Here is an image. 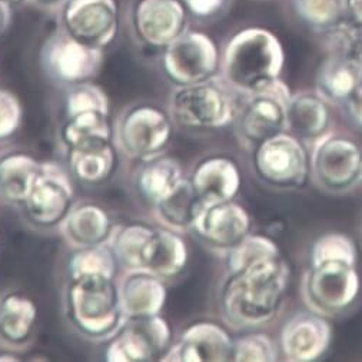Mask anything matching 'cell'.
Instances as JSON below:
<instances>
[{
  "instance_id": "obj_41",
  "label": "cell",
  "mask_w": 362,
  "mask_h": 362,
  "mask_svg": "<svg viewBox=\"0 0 362 362\" xmlns=\"http://www.w3.org/2000/svg\"><path fill=\"white\" fill-rule=\"evenodd\" d=\"M342 106L351 122L362 128V85L348 100L342 103Z\"/></svg>"
},
{
  "instance_id": "obj_32",
  "label": "cell",
  "mask_w": 362,
  "mask_h": 362,
  "mask_svg": "<svg viewBox=\"0 0 362 362\" xmlns=\"http://www.w3.org/2000/svg\"><path fill=\"white\" fill-rule=\"evenodd\" d=\"M117 268H120L119 262L107 243L74 250L66 265L68 278L90 275L117 278Z\"/></svg>"
},
{
  "instance_id": "obj_43",
  "label": "cell",
  "mask_w": 362,
  "mask_h": 362,
  "mask_svg": "<svg viewBox=\"0 0 362 362\" xmlns=\"http://www.w3.org/2000/svg\"><path fill=\"white\" fill-rule=\"evenodd\" d=\"M346 16L362 23V0H345Z\"/></svg>"
},
{
  "instance_id": "obj_22",
  "label": "cell",
  "mask_w": 362,
  "mask_h": 362,
  "mask_svg": "<svg viewBox=\"0 0 362 362\" xmlns=\"http://www.w3.org/2000/svg\"><path fill=\"white\" fill-rule=\"evenodd\" d=\"M189 179L205 205L233 201L243 185L238 163L223 155L199 160L194 166Z\"/></svg>"
},
{
  "instance_id": "obj_46",
  "label": "cell",
  "mask_w": 362,
  "mask_h": 362,
  "mask_svg": "<svg viewBox=\"0 0 362 362\" xmlns=\"http://www.w3.org/2000/svg\"><path fill=\"white\" fill-rule=\"evenodd\" d=\"M361 184H362V175H361Z\"/></svg>"
},
{
  "instance_id": "obj_37",
  "label": "cell",
  "mask_w": 362,
  "mask_h": 362,
  "mask_svg": "<svg viewBox=\"0 0 362 362\" xmlns=\"http://www.w3.org/2000/svg\"><path fill=\"white\" fill-rule=\"evenodd\" d=\"M279 358L275 342L265 334L251 332L233 339L232 361L236 362H272Z\"/></svg>"
},
{
  "instance_id": "obj_17",
  "label": "cell",
  "mask_w": 362,
  "mask_h": 362,
  "mask_svg": "<svg viewBox=\"0 0 362 362\" xmlns=\"http://www.w3.org/2000/svg\"><path fill=\"white\" fill-rule=\"evenodd\" d=\"M331 338L328 318L308 310L286 321L281 329L279 351L286 361L313 362L328 351Z\"/></svg>"
},
{
  "instance_id": "obj_3",
  "label": "cell",
  "mask_w": 362,
  "mask_h": 362,
  "mask_svg": "<svg viewBox=\"0 0 362 362\" xmlns=\"http://www.w3.org/2000/svg\"><path fill=\"white\" fill-rule=\"evenodd\" d=\"M71 328L92 342H106L124 324L117 278L100 275L68 278L62 293Z\"/></svg>"
},
{
  "instance_id": "obj_2",
  "label": "cell",
  "mask_w": 362,
  "mask_h": 362,
  "mask_svg": "<svg viewBox=\"0 0 362 362\" xmlns=\"http://www.w3.org/2000/svg\"><path fill=\"white\" fill-rule=\"evenodd\" d=\"M285 52L278 36L265 28H245L229 37L219 76L238 95L248 96L281 79Z\"/></svg>"
},
{
  "instance_id": "obj_14",
  "label": "cell",
  "mask_w": 362,
  "mask_h": 362,
  "mask_svg": "<svg viewBox=\"0 0 362 362\" xmlns=\"http://www.w3.org/2000/svg\"><path fill=\"white\" fill-rule=\"evenodd\" d=\"M59 26L76 40L105 50L119 30L115 0H65L59 8Z\"/></svg>"
},
{
  "instance_id": "obj_23",
  "label": "cell",
  "mask_w": 362,
  "mask_h": 362,
  "mask_svg": "<svg viewBox=\"0 0 362 362\" xmlns=\"http://www.w3.org/2000/svg\"><path fill=\"white\" fill-rule=\"evenodd\" d=\"M331 112L328 100L317 90L292 93L288 103V132L313 146L329 134Z\"/></svg>"
},
{
  "instance_id": "obj_25",
  "label": "cell",
  "mask_w": 362,
  "mask_h": 362,
  "mask_svg": "<svg viewBox=\"0 0 362 362\" xmlns=\"http://www.w3.org/2000/svg\"><path fill=\"white\" fill-rule=\"evenodd\" d=\"M68 170L83 185H100L110 179L117 166L115 141H98L66 151Z\"/></svg>"
},
{
  "instance_id": "obj_21",
  "label": "cell",
  "mask_w": 362,
  "mask_h": 362,
  "mask_svg": "<svg viewBox=\"0 0 362 362\" xmlns=\"http://www.w3.org/2000/svg\"><path fill=\"white\" fill-rule=\"evenodd\" d=\"M115 228L109 211L99 202L83 199L74 204L68 216L59 225L60 236L72 248L106 244Z\"/></svg>"
},
{
  "instance_id": "obj_18",
  "label": "cell",
  "mask_w": 362,
  "mask_h": 362,
  "mask_svg": "<svg viewBox=\"0 0 362 362\" xmlns=\"http://www.w3.org/2000/svg\"><path fill=\"white\" fill-rule=\"evenodd\" d=\"M233 339L229 332L212 321L191 324L173 341L163 361L175 362H223L232 361Z\"/></svg>"
},
{
  "instance_id": "obj_10",
  "label": "cell",
  "mask_w": 362,
  "mask_h": 362,
  "mask_svg": "<svg viewBox=\"0 0 362 362\" xmlns=\"http://www.w3.org/2000/svg\"><path fill=\"white\" fill-rule=\"evenodd\" d=\"M160 62L173 86L192 85L219 75L221 52L211 36L187 29L163 49Z\"/></svg>"
},
{
  "instance_id": "obj_9",
  "label": "cell",
  "mask_w": 362,
  "mask_h": 362,
  "mask_svg": "<svg viewBox=\"0 0 362 362\" xmlns=\"http://www.w3.org/2000/svg\"><path fill=\"white\" fill-rule=\"evenodd\" d=\"M173 345V331L162 314L127 318L106 341L103 358L107 362L163 361Z\"/></svg>"
},
{
  "instance_id": "obj_4",
  "label": "cell",
  "mask_w": 362,
  "mask_h": 362,
  "mask_svg": "<svg viewBox=\"0 0 362 362\" xmlns=\"http://www.w3.org/2000/svg\"><path fill=\"white\" fill-rule=\"evenodd\" d=\"M236 93L218 75L204 82L175 86L169 95L168 112L176 128L208 132L232 125L236 110Z\"/></svg>"
},
{
  "instance_id": "obj_38",
  "label": "cell",
  "mask_w": 362,
  "mask_h": 362,
  "mask_svg": "<svg viewBox=\"0 0 362 362\" xmlns=\"http://www.w3.org/2000/svg\"><path fill=\"white\" fill-rule=\"evenodd\" d=\"M322 261H346L356 264V250L352 239L337 232L320 236L311 250V262Z\"/></svg>"
},
{
  "instance_id": "obj_31",
  "label": "cell",
  "mask_w": 362,
  "mask_h": 362,
  "mask_svg": "<svg viewBox=\"0 0 362 362\" xmlns=\"http://www.w3.org/2000/svg\"><path fill=\"white\" fill-rule=\"evenodd\" d=\"M59 141L66 151L90 142L113 141V124L109 113L85 112L66 117L59 129Z\"/></svg>"
},
{
  "instance_id": "obj_5",
  "label": "cell",
  "mask_w": 362,
  "mask_h": 362,
  "mask_svg": "<svg viewBox=\"0 0 362 362\" xmlns=\"http://www.w3.org/2000/svg\"><path fill=\"white\" fill-rule=\"evenodd\" d=\"M175 128L168 110L153 103H134L116 119L113 141L120 153L141 162L165 153Z\"/></svg>"
},
{
  "instance_id": "obj_39",
  "label": "cell",
  "mask_w": 362,
  "mask_h": 362,
  "mask_svg": "<svg viewBox=\"0 0 362 362\" xmlns=\"http://www.w3.org/2000/svg\"><path fill=\"white\" fill-rule=\"evenodd\" d=\"M23 122V106L9 89L0 88V142L18 134Z\"/></svg>"
},
{
  "instance_id": "obj_13",
  "label": "cell",
  "mask_w": 362,
  "mask_h": 362,
  "mask_svg": "<svg viewBox=\"0 0 362 362\" xmlns=\"http://www.w3.org/2000/svg\"><path fill=\"white\" fill-rule=\"evenodd\" d=\"M75 204V188L69 170L43 162L40 175L22 204L26 219L36 228H59Z\"/></svg>"
},
{
  "instance_id": "obj_15",
  "label": "cell",
  "mask_w": 362,
  "mask_h": 362,
  "mask_svg": "<svg viewBox=\"0 0 362 362\" xmlns=\"http://www.w3.org/2000/svg\"><path fill=\"white\" fill-rule=\"evenodd\" d=\"M191 232L208 250L225 257L251 233V216L235 199L205 205Z\"/></svg>"
},
{
  "instance_id": "obj_29",
  "label": "cell",
  "mask_w": 362,
  "mask_h": 362,
  "mask_svg": "<svg viewBox=\"0 0 362 362\" xmlns=\"http://www.w3.org/2000/svg\"><path fill=\"white\" fill-rule=\"evenodd\" d=\"M42 165L43 162L23 151L0 155V198L22 206L40 175Z\"/></svg>"
},
{
  "instance_id": "obj_27",
  "label": "cell",
  "mask_w": 362,
  "mask_h": 362,
  "mask_svg": "<svg viewBox=\"0 0 362 362\" xmlns=\"http://www.w3.org/2000/svg\"><path fill=\"white\" fill-rule=\"evenodd\" d=\"M185 177L184 168L175 156L166 153L141 160L134 175V185L138 195L153 206Z\"/></svg>"
},
{
  "instance_id": "obj_12",
  "label": "cell",
  "mask_w": 362,
  "mask_h": 362,
  "mask_svg": "<svg viewBox=\"0 0 362 362\" xmlns=\"http://www.w3.org/2000/svg\"><path fill=\"white\" fill-rule=\"evenodd\" d=\"M311 148L310 169L318 188L338 195L361 184L362 151L354 141L328 134Z\"/></svg>"
},
{
  "instance_id": "obj_7",
  "label": "cell",
  "mask_w": 362,
  "mask_h": 362,
  "mask_svg": "<svg viewBox=\"0 0 362 362\" xmlns=\"http://www.w3.org/2000/svg\"><path fill=\"white\" fill-rule=\"evenodd\" d=\"M359 289L356 264L346 261L311 262L300 284L307 308L325 318L345 313L355 303Z\"/></svg>"
},
{
  "instance_id": "obj_8",
  "label": "cell",
  "mask_w": 362,
  "mask_h": 362,
  "mask_svg": "<svg viewBox=\"0 0 362 362\" xmlns=\"http://www.w3.org/2000/svg\"><path fill=\"white\" fill-rule=\"evenodd\" d=\"M103 60L102 49L76 40L60 26L45 39L40 49V66L45 75L66 89L93 81L103 66Z\"/></svg>"
},
{
  "instance_id": "obj_11",
  "label": "cell",
  "mask_w": 362,
  "mask_h": 362,
  "mask_svg": "<svg viewBox=\"0 0 362 362\" xmlns=\"http://www.w3.org/2000/svg\"><path fill=\"white\" fill-rule=\"evenodd\" d=\"M254 169L271 188H300L311 173L305 144L289 132L278 134L254 149Z\"/></svg>"
},
{
  "instance_id": "obj_40",
  "label": "cell",
  "mask_w": 362,
  "mask_h": 362,
  "mask_svg": "<svg viewBox=\"0 0 362 362\" xmlns=\"http://www.w3.org/2000/svg\"><path fill=\"white\" fill-rule=\"evenodd\" d=\"M187 12L199 21H215L226 15L233 0H180Z\"/></svg>"
},
{
  "instance_id": "obj_34",
  "label": "cell",
  "mask_w": 362,
  "mask_h": 362,
  "mask_svg": "<svg viewBox=\"0 0 362 362\" xmlns=\"http://www.w3.org/2000/svg\"><path fill=\"white\" fill-rule=\"evenodd\" d=\"M328 53L348 56L362 62V23L344 18L322 32Z\"/></svg>"
},
{
  "instance_id": "obj_16",
  "label": "cell",
  "mask_w": 362,
  "mask_h": 362,
  "mask_svg": "<svg viewBox=\"0 0 362 362\" xmlns=\"http://www.w3.org/2000/svg\"><path fill=\"white\" fill-rule=\"evenodd\" d=\"M188 15L180 0H138L132 29L141 43L163 50L188 29Z\"/></svg>"
},
{
  "instance_id": "obj_26",
  "label": "cell",
  "mask_w": 362,
  "mask_h": 362,
  "mask_svg": "<svg viewBox=\"0 0 362 362\" xmlns=\"http://www.w3.org/2000/svg\"><path fill=\"white\" fill-rule=\"evenodd\" d=\"M362 85V62L328 53L317 72V92L328 103H344Z\"/></svg>"
},
{
  "instance_id": "obj_35",
  "label": "cell",
  "mask_w": 362,
  "mask_h": 362,
  "mask_svg": "<svg viewBox=\"0 0 362 362\" xmlns=\"http://www.w3.org/2000/svg\"><path fill=\"white\" fill-rule=\"evenodd\" d=\"M281 255V251L274 240L264 235L250 233L243 243L238 244L225 255L228 272L238 271L258 261Z\"/></svg>"
},
{
  "instance_id": "obj_6",
  "label": "cell",
  "mask_w": 362,
  "mask_h": 362,
  "mask_svg": "<svg viewBox=\"0 0 362 362\" xmlns=\"http://www.w3.org/2000/svg\"><path fill=\"white\" fill-rule=\"evenodd\" d=\"M292 96L288 85L278 79L265 89L243 96L233 119L239 144L254 151L267 139L288 132V103Z\"/></svg>"
},
{
  "instance_id": "obj_1",
  "label": "cell",
  "mask_w": 362,
  "mask_h": 362,
  "mask_svg": "<svg viewBox=\"0 0 362 362\" xmlns=\"http://www.w3.org/2000/svg\"><path fill=\"white\" fill-rule=\"evenodd\" d=\"M291 271L282 255L228 272L219 288L222 320L235 329H257L281 313Z\"/></svg>"
},
{
  "instance_id": "obj_36",
  "label": "cell",
  "mask_w": 362,
  "mask_h": 362,
  "mask_svg": "<svg viewBox=\"0 0 362 362\" xmlns=\"http://www.w3.org/2000/svg\"><path fill=\"white\" fill-rule=\"evenodd\" d=\"M85 112L109 113V98L106 92L92 81L68 88L65 98L66 117Z\"/></svg>"
},
{
  "instance_id": "obj_24",
  "label": "cell",
  "mask_w": 362,
  "mask_h": 362,
  "mask_svg": "<svg viewBox=\"0 0 362 362\" xmlns=\"http://www.w3.org/2000/svg\"><path fill=\"white\" fill-rule=\"evenodd\" d=\"M189 262V248L184 233L165 226H156L145 251L144 269L165 281L177 278Z\"/></svg>"
},
{
  "instance_id": "obj_20",
  "label": "cell",
  "mask_w": 362,
  "mask_h": 362,
  "mask_svg": "<svg viewBox=\"0 0 362 362\" xmlns=\"http://www.w3.org/2000/svg\"><path fill=\"white\" fill-rule=\"evenodd\" d=\"M117 288L125 318L159 315L166 305V281L146 269L124 271Z\"/></svg>"
},
{
  "instance_id": "obj_19",
  "label": "cell",
  "mask_w": 362,
  "mask_h": 362,
  "mask_svg": "<svg viewBox=\"0 0 362 362\" xmlns=\"http://www.w3.org/2000/svg\"><path fill=\"white\" fill-rule=\"evenodd\" d=\"M39 310L26 292L5 289L0 292V348L23 352L35 339Z\"/></svg>"
},
{
  "instance_id": "obj_42",
  "label": "cell",
  "mask_w": 362,
  "mask_h": 362,
  "mask_svg": "<svg viewBox=\"0 0 362 362\" xmlns=\"http://www.w3.org/2000/svg\"><path fill=\"white\" fill-rule=\"evenodd\" d=\"M12 25V6L0 0V39H2Z\"/></svg>"
},
{
  "instance_id": "obj_44",
  "label": "cell",
  "mask_w": 362,
  "mask_h": 362,
  "mask_svg": "<svg viewBox=\"0 0 362 362\" xmlns=\"http://www.w3.org/2000/svg\"><path fill=\"white\" fill-rule=\"evenodd\" d=\"M32 2L43 9H59L65 4V0H32Z\"/></svg>"
},
{
  "instance_id": "obj_33",
  "label": "cell",
  "mask_w": 362,
  "mask_h": 362,
  "mask_svg": "<svg viewBox=\"0 0 362 362\" xmlns=\"http://www.w3.org/2000/svg\"><path fill=\"white\" fill-rule=\"evenodd\" d=\"M292 6L300 21L320 33L346 18L345 0H292Z\"/></svg>"
},
{
  "instance_id": "obj_30",
  "label": "cell",
  "mask_w": 362,
  "mask_h": 362,
  "mask_svg": "<svg viewBox=\"0 0 362 362\" xmlns=\"http://www.w3.org/2000/svg\"><path fill=\"white\" fill-rule=\"evenodd\" d=\"M156 226L145 221H131L115 225L107 240L119 267L124 271L144 269L145 251L155 233Z\"/></svg>"
},
{
  "instance_id": "obj_45",
  "label": "cell",
  "mask_w": 362,
  "mask_h": 362,
  "mask_svg": "<svg viewBox=\"0 0 362 362\" xmlns=\"http://www.w3.org/2000/svg\"><path fill=\"white\" fill-rule=\"evenodd\" d=\"M4 2L9 4L11 6H15V5H19V4H22V2H23V0H4Z\"/></svg>"
},
{
  "instance_id": "obj_28",
  "label": "cell",
  "mask_w": 362,
  "mask_h": 362,
  "mask_svg": "<svg viewBox=\"0 0 362 362\" xmlns=\"http://www.w3.org/2000/svg\"><path fill=\"white\" fill-rule=\"evenodd\" d=\"M204 208L205 204L195 191L189 176H185L173 191L152 206V214L160 226L187 233L192 230Z\"/></svg>"
}]
</instances>
